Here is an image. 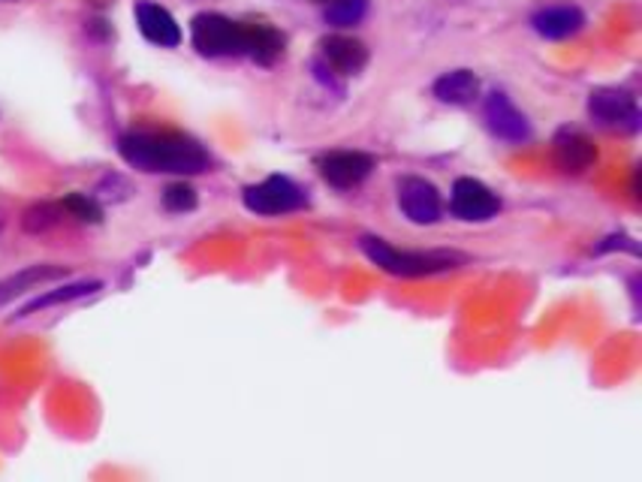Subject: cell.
Segmentation results:
<instances>
[{
	"instance_id": "cell-17",
	"label": "cell",
	"mask_w": 642,
	"mask_h": 482,
	"mask_svg": "<svg viewBox=\"0 0 642 482\" xmlns=\"http://www.w3.org/2000/svg\"><path fill=\"white\" fill-rule=\"evenodd\" d=\"M67 275V269H55V265H34V269H24L19 275H12L10 281H3L0 284V302L12 299V296H19V293H28L36 284H43V281H58V277Z\"/></svg>"
},
{
	"instance_id": "cell-15",
	"label": "cell",
	"mask_w": 642,
	"mask_h": 482,
	"mask_svg": "<svg viewBox=\"0 0 642 482\" xmlns=\"http://www.w3.org/2000/svg\"><path fill=\"white\" fill-rule=\"evenodd\" d=\"M435 97L447 106H470L480 97V79L470 69H453L435 81Z\"/></svg>"
},
{
	"instance_id": "cell-6",
	"label": "cell",
	"mask_w": 642,
	"mask_h": 482,
	"mask_svg": "<svg viewBox=\"0 0 642 482\" xmlns=\"http://www.w3.org/2000/svg\"><path fill=\"white\" fill-rule=\"evenodd\" d=\"M449 206H453V215L461 220H489L494 218L498 211H501V199L486 187L477 178H459V182L453 184V199H449Z\"/></svg>"
},
{
	"instance_id": "cell-13",
	"label": "cell",
	"mask_w": 642,
	"mask_h": 482,
	"mask_svg": "<svg viewBox=\"0 0 642 482\" xmlns=\"http://www.w3.org/2000/svg\"><path fill=\"white\" fill-rule=\"evenodd\" d=\"M287 40L272 24H244V55L260 67H272L284 55Z\"/></svg>"
},
{
	"instance_id": "cell-16",
	"label": "cell",
	"mask_w": 642,
	"mask_h": 482,
	"mask_svg": "<svg viewBox=\"0 0 642 482\" xmlns=\"http://www.w3.org/2000/svg\"><path fill=\"white\" fill-rule=\"evenodd\" d=\"M100 287H104L100 281H79V284H67V287L52 289V293H46V296H36L34 302H28V305H24L15 317H28V314H34V310L55 308V305H64V302H76V299H81V296H91V293H97Z\"/></svg>"
},
{
	"instance_id": "cell-21",
	"label": "cell",
	"mask_w": 642,
	"mask_h": 482,
	"mask_svg": "<svg viewBox=\"0 0 642 482\" xmlns=\"http://www.w3.org/2000/svg\"><path fill=\"white\" fill-rule=\"evenodd\" d=\"M163 208L166 211H175V215H184V211H194L196 208V190L191 184H170L163 190Z\"/></svg>"
},
{
	"instance_id": "cell-9",
	"label": "cell",
	"mask_w": 642,
	"mask_h": 482,
	"mask_svg": "<svg viewBox=\"0 0 642 482\" xmlns=\"http://www.w3.org/2000/svg\"><path fill=\"white\" fill-rule=\"evenodd\" d=\"M482 116H486V124L492 130L494 136L504 139V142H525L531 139V124L527 118L519 112L516 106L510 103V97L501 91H494L486 97V106H482Z\"/></svg>"
},
{
	"instance_id": "cell-2",
	"label": "cell",
	"mask_w": 642,
	"mask_h": 482,
	"mask_svg": "<svg viewBox=\"0 0 642 482\" xmlns=\"http://www.w3.org/2000/svg\"><path fill=\"white\" fill-rule=\"evenodd\" d=\"M359 248L366 253L371 263L383 269L387 275L395 277H423V275H437V272H447V269H456L459 263H465V256L449 251H399L392 248L390 241L374 239V235H362Z\"/></svg>"
},
{
	"instance_id": "cell-12",
	"label": "cell",
	"mask_w": 642,
	"mask_h": 482,
	"mask_svg": "<svg viewBox=\"0 0 642 482\" xmlns=\"http://www.w3.org/2000/svg\"><path fill=\"white\" fill-rule=\"evenodd\" d=\"M320 55L326 61V67L338 73V76H356L362 73L368 64V48L362 40H353V36L333 34L326 36L320 43Z\"/></svg>"
},
{
	"instance_id": "cell-19",
	"label": "cell",
	"mask_w": 642,
	"mask_h": 482,
	"mask_svg": "<svg viewBox=\"0 0 642 482\" xmlns=\"http://www.w3.org/2000/svg\"><path fill=\"white\" fill-rule=\"evenodd\" d=\"M61 211H64V206H52V202H40V206L28 208L22 218V227L28 232H46L52 230L55 223L61 220Z\"/></svg>"
},
{
	"instance_id": "cell-10",
	"label": "cell",
	"mask_w": 642,
	"mask_h": 482,
	"mask_svg": "<svg viewBox=\"0 0 642 482\" xmlns=\"http://www.w3.org/2000/svg\"><path fill=\"white\" fill-rule=\"evenodd\" d=\"M399 206L413 223H435L440 218V194L425 178H404L399 184Z\"/></svg>"
},
{
	"instance_id": "cell-1",
	"label": "cell",
	"mask_w": 642,
	"mask_h": 482,
	"mask_svg": "<svg viewBox=\"0 0 642 482\" xmlns=\"http://www.w3.org/2000/svg\"><path fill=\"white\" fill-rule=\"evenodd\" d=\"M118 151L142 173L199 175L211 166L208 151L184 133H127L118 142Z\"/></svg>"
},
{
	"instance_id": "cell-23",
	"label": "cell",
	"mask_w": 642,
	"mask_h": 482,
	"mask_svg": "<svg viewBox=\"0 0 642 482\" xmlns=\"http://www.w3.org/2000/svg\"><path fill=\"white\" fill-rule=\"evenodd\" d=\"M314 3H333V0H314Z\"/></svg>"
},
{
	"instance_id": "cell-14",
	"label": "cell",
	"mask_w": 642,
	"mask_h": 482,
	"mask_svg": "<svg viewBox=\"0 0 642 482\" xmlns=\"http://www.w3.org/2000/svg\"><path fill=\"white\" fill-rule=\"evenodd\" d=\"M534 31L546 40H567L585 28V15L579 7H549L534 15Z\"/></svg>"
},
{
	"instance_id": "cell-20",
	"label": "cell",
	"mask_w": 642,
	"mask_h": 482,
	"mask_svg": "<svg viewBox=\"0 0 642 482\" xmlns=\"http://www.w3.org/2000/svg\"><path fill=\"white\" fill-rule=\"evenodd\" d=\"M61 206H64V211H69L73 218H79L81 223H100V220H104V208H100V202H97L94 196L69 194Z\"/></svg>"
},
{
	"instance_id": "cell-11",
	"label": "cell",
	"mask_w": 642,
	"mask_h": 482,
	"mask_svg": "<svg viewBox=\"0 0 642 482\" xmlns=\"http://www.w3.org/2000/svg\"><path fill=\"white\" fill-rule=\"evenodd\" d=\"M137 24L142 36L154 46L175 48L182 43V28L173 19V12L151 3V0H139L137 3Z\"/></svg>"
},
{
	"instance_id": "cell-5",
	"label": "cell",
	"mask_w": 642,
	"mask_h": 482,
	"mask_svg": "<svg viewBox=\"0 0 642 482\" xmlns=\"http://www.w3.org/2000/svg\"><path fill=\"white\" fill-rule=\"evenodd\" d=\"M588 116L607 130L619 133H636L642 127V112L636 100L628 91L619 88H597L588 97Z\"/></svg>"
},
{
	"instance_id": "cell-7",
	"label": "cell",
	"mask_w": 642,
	"mask_h": 482,
	"mask_svg": "<svg viewBox=\"0 0 642 482\" xmlns=\"http://www.w3.org/2000/svg\"><path fill=\"white\" fill-rule=\"evenodd\" d=\"M371 169H374V157L362 154V151H335L320 161L323 182L333 184L338 190L359 187L371 175Z\"/></svg>"
},
{
	"instance_id": "cell-3",
	"label": "cell",
	"mask_w": 642,
	"mask_h": 482,
	"mask_svg": "<svg viewBox=\"0 0 642 482\" xmlns=\"http://www.w3.org/2000/svg\"><path fill=\"white\" fill-rule=\"evenodd\" d=\"M194 48L206 58H230L244 55V24L232 22L220 12H199L191 22Z\"/></svg>"
},
{
	"instance_id": "cell-8",
	"label": "cell",
	"mask_w": 642,
	"mask_h": 482,
	"mask_svg": "<svg viewBox=\"0 0 642 482\" xmlns=\"http://www.w3.org/2000/svg\"><path fill=\"white\" fill-rule=\"evenodd\" d=\"M552 154L558 169L567 175H583L585 169H591L597 161V149L591 139L574 130V127H562L555 139H552Z\"/></svg>"
},
{
	"instance_id": "cell-18",
	"label": "cell",
	"mask_w": 642,
	"mask_h": 482,
	"mask_svg": "<svg viewBox=\"0 0 642 482\" xmlns=\"http://www.w3.org/2000/svg\"><path fill=\"white\" fill-rule=\"evenodd\" d=\"M368 0H333L326 3V22L333 28H353L366 19Z\"/></svg>"
},
{
	"instance_id": "cell-22",
	"label": "cell",
	"mask_w": 642,
	"mask_h": 482,
	"mask_svg": "<svg viewBox=\"0 0 642 482\" xmlns=\"http://www.w3.org/2000/svg\"><path fill=\"white\" fill-rule=\"evenodd\" d=\"M603 251H631L633 256H640V244L631 235H609V239H603V244H597V253Z\"/></svg>"
},
{
	"instance_id": "cell-4",
	"label": "cell",
	"mask_w": 642,
	"mask_h": 482,
	"mask_svg": "<svg viewBox=\"0 0 642 482\" xmlns=\"http://www.w3.org/2000/svg\"><path fill=\"white\" fill-rule=\"evenodd\" d=\"M305 202H308L305 190L284 175H269L265 182L244 187V208L253 215H265V218L298 211Z\"/></svg>"
}]
</instances>
